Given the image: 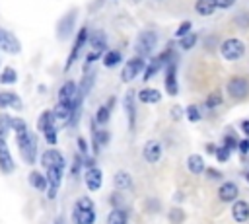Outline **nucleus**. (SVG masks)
Instances as JSON below:
<instances>
[{
	"label": "nucleus",
	"instance_id": "f257e3e1",
	"mask_svg": "<svg viewBox=\"0 0 249 224\" xmlns=\"http://www.w3.org/2000/svg\"><path fill=\"white\" fill-rule=\"evenodd\" d=\"M16 138H18V146H19L21 158L27 164H33L35 158H37V136H35V132L25 129L21 132H16Z\"/></svg>",
	"mask_w": 249,
	"mask_h": 224
},
{
	"label": "nucleus",
	"instance_id": "f03ea898",
	"mask_svg": "<svg viewBox=\"0 0 249 224\" xmlns=\"http://www.w3.org/2000/svg\"><path fill=\"white\" fill-rule=\"evenodd\" d=\"M220 55L226 60H239L245 55V43L237 37H228L220 43Z\"/></svg>",
	"mask_w": 249,
	"mask_h": 224
},
{
	"label": "nucleus",
	"instance_id": "7ed1b4c3",
	"mask_svg": "<svg viewBox=\"0 0 249 224\" xmlns=\"http://www.w3.org/2000/svg\"><path fill=\"white\" fill-rule=\"evenodd\" d=\"M226 92L231 99L243 101L249 95V80L245 76H231L226 84Z\"/></svg>",
	"mask_w": 249,
	"mask_h": 224
},
{
	"label": "nucleus",
	"instance_id": "20e7f679",
	"mask_svg": "<svg viewBox=\"0 0 249 224\" xmlns=\"http://www.w3.org/2000/svg\"><path fill=\"white\" fill-rule=\"evenodd\" d=\"M156 45H158V33L154 29H144L136 39V55L148 56L156 49Z\"/></svg>",
	"mask_w": 249,
	"mask_h": 224
},
{
	"label": "nucleus",
	"instance_id": "39448f33",
	"mask_svg": "<svg viewBox=\"0 0 249 224\" xmlns=\"http://www.w3.org/2000/svg\"><path fill=\"white\" fill-rule=\"evenodd\" d=\"M144 68H146L144 56L136 55V56H132V58H128V60L124 62V68H123V72H121V80H123V82H132L140 72H144Z\"/></svg>",
	"mask_w": 249,
	"mask_h": 224
},
{
	"label": "nucleus",
	"instance_id": "423d86ee",
	"mask_svg": "<svg viewBox=\"0 0 249 224\" xmlns=\"http://www.w3.org/2000/svg\"><path fill=\"white\" fill-rule=\"evenodd\" d=\"M88 41H89V37H88V27L84 25V27H80V31H78V35H76V41H74V45H72V49H70V55H68L66 64H64V70H70V66L76 62V58H78L82 47H84Z\"/></svg>",
	"mask_w": 249,
	"mask_h": 224
},
{
	"label": "nucleus",
	"instance_id": "0eeeda50",
	"mask_svg": "<svg viewBox=\"0 0 249 224\" xmlns=\"http://www.w3.org/2000/svg\"><path fill=\"white\" fill-rule=\"evenodd\" d=\"M62 168L58 166H51L47 168V179H49V189H47V197L49 199H54L56 197V191L60 187V181H62Z\"/></svg>",
	"mask_w": 249,
	"mask_h": 224
},
{
	"label": "nucleus",
	"instance_id": "6e6552de",
	"mask_svg": "<svg viewBox=\"0 0 249 224\" xmlns=\"http://www.w3.org/2000/svg\"><path fill=\"white\" fill-rule=\"evenodd\" d=\"M165 92L169 95H177L179 93V84H177V58L171 60L165 66Z\"/></svg>",
	"mask_w": 249,
	"mask_h": 224
},
{
	"label": "nucleus",
	"instance_id": "1a4fd4ad",
	"mask_svg": "<svg viewBox=\"0 0 249 224\" xmlns=\"http://www.w3.org/2000/svg\"><path fill=\"white\" fill-rule=\"evenodd\" d=\"M72 222L74 224H93L95 222V210L88 206H80L74 203L72 208Z\"/></svg>",
	"mask_w": 249,
	"mask_h": 224
},
{
	"label": "nucleus",
	"instance_id": "9d476101",
	"mask_svg": "<svg viewBox=\"0 0 249 224\" xmlns=\"http://www.w3.org/2000/svg\"><path fill=\"white\" fill-rule=\"evenodd\" d=\"M161 154H163V148H161V144L158 140H148L144 144V148H142V156H144V160L148 164L160 162L161 160Z\"/></svg>",
	"mask_w": 249,
	"mask_h": 224
},
{
	"label": "nucleus",
	"instance_id": "9b49d317",
	"mask_svg": "<svg viewBox=\"0 0 249 224\" xmlns=\"http://www.w3.org/2000/svg\"><path fill=\"white\" fill-rule=\"evenodd\" d=\"M237 197H239V187L233 181H224L218 187V199L222 203H233L237 201Z\"/></svg>",
	"mask_w": 249,
	"mask_h": 224
},
{
	"label": "nucleus",
	"instance_id": "f8f14e48",
	"mask_svg": "<svg viewBox=\"0 0 249 224\" xmlns=\"http://www.w3.org/2000/svg\"><path fill=\"white\" fill-rule=\"evenodd\" d=\"M136 93L132 92V90H128L126 93H124V111H126V119H128V127L130 129H134V125H136Z\"/></svg>",
	"mask_w": 249,
	"mask_h": 224
},
{
	"label": "nucleus",
	"instance_id": "ddd939ff",
	"mask_svg": "<svg viewBox=\"0 0 249 224\" xmlns=\"http://www.w3.org/2000/svg\"><path fill=\"white\" fill-rule=\"evenodd\" d=\"M0 169H2V173L14 171V160H12V154H10V148H8L4 136H0Z\"/></svg>",
	"mask_w": 249,
	"mask_h": 224
},
{
	"label": "nucleus",
	"instance_id": "4468645a",
	"mask_svg": "<svg viewBox=\"0 0 249 224\" xmlns=\"http://www.w3.org/2000/svg\"><path fill=\"white\" fill-rule=\"evenodd\" d=\"M74 21H76V12L70 10L60 21H58V27H56V37L58 39H66L70 33H72V27H74Z\"/></svg>",
	"mask_w": 249,
	"mask_h": 224
},
{
	"label": "nucleus",
	"instance_id": "2eb2a0df",
	"mask_svg": "<svg viewBox=\"0 0 249 224\" xmlns=\"http://www.w3.org/2000/svg\"><path fill=\"white\" fill-rule=\"evenodd\" d=\"M231 216H233V220L239 222V224L247 222V220H249V203L243 201V199L233 201V203H231Z\"/></svg>",
	"mask_w": 249,
	"mask_h": 224
},
{
	"label": "nucleus",
	"instance_id": "dca6fc26",
	"mask_svg": "<svg viewBox=\"0 0 249 224\" xmlns=\"http://www.w3.org/2000/svg\"><path fill=\"white\" fill-rule=\"evenodd\" d=\"M41 166H43V168L58 166V168H62V169H64V156H62L58 150L51 148V150H47V152H43V154H41Z\"/></svg>",
	"mask_w": 249,
	"mask_h": 224
},
{
	"label": "nucleus",
	"instance_id": "f3484780",
	"mask_svg": "<svg viewBox=\"0 0 249 224\" xmlns=\"http://www.w3.org/2000/svg\"><path fill=\"white\" fill-rule=\"evenodd\" d=\"M0 49H4L6 53H19V41L6 29H0Z\"/></svg>",
	"mask_w": 249,
	"mask_h": 224
},
{
	"label": "nucleus",
	"instance_id": "a211bd4d",
	"mask_svg": "<svg viewBox=\"0 0 249 224\" xmlns=\"http://www.w3.org/2000/svg\"><path fill=\"white\" fill-rule=\"evenodd\" d=\"M84 179H86V187H88L89 191H97V189L101 187V181H103L101 169H99V168H88Z\"/></svg>",
	"mask_w": 249,
	"mask_h": 224
},
{
	"label": "nucleus",
	"instance_id": "6ab92c4d",
	"mask_svg": "<svg viewBox=\"0 0 249 224\" xmlns=\"http://www.w3.org/2000/svg\"><path fill=\"white\" fill-rule=\"evenodd\" d=\"M72 109H74V99H70V101H58L53 111H54L56 121H68L70 115H72Z\"/></svg>",
	"mask_w": 249,
	"mask_h": 224
},
{
	"label": "nucleus",
	"instance_id": "aec40b11",
	"mask_svg": "<svg viewBox=\"0 0 249 224\" xmlns=\"http://www.w3.org/2000/svg\"><path fill=\"white\" fill-rule=\"evenodd\" d=\"M187 169H189L191 173H195V175L204 173V171H206V164H204L202 156H200V154H191V156L187 158Z\"/></svg>",
	"mask_w": 249,
	"mask_h": 224
},
{
	"label": "nucleus",
	"instance_id": "412c9836",
	"mask_svg": "<svg viewBox=\"0 0 249 224\" xmlns=\"http://www.w3.org/2000/svg\"><path fill=\"white\" fill-rule=\"evenodd\" d=\"M216 10H218L216 0H196V2H195V12H196L198 16H202V18L212 16Z\"/></svg>",
	"mask_w": 249,
	"mask_h": 224
},
{
	"label": "nucleus",
	"instance_id": "4be33fe9",
	"mask_svg": "<svg viewBox=\"0 0 249 224\" xmlns=\"http://www.w3.org/2000/svg\"><path fill=\"white\" fill-rule=\"evenodd\" d=\"M113 185H115V189H119V191H128V189H132V177H130V173H128V171H117V173L113 175Z\"/></svg>",
	"mask_w": 249,
	"mask_h": 224
},
{
	"label": "nucleus",
	"instance_id": "5701e85b",
	"mask_svg": "<svg viewBox=\"0 0 249 224\" xmlns=\"http://www.w3.org/2000/svg\"><path fill=\"white\" fill-rule=\"evenodd\" d=\"M89 45H91V51L105 53V49H107V35H105V31H101V29L93 31L89 35Z\"/></svg>",
	"mask_w": 249,
	"mask_h": 224
},
{
	"label": "nucleus",
	"instance_id": "b1692460",
	"mask_svg": "<svg viewBox=\"0 0 249 224\" xmlns=\"http://www.w3.org/2000/svg\"><path fill=\"white\" fill-rule=\"evenodd\" d=\"M136 97H138L140 103H158L161 99V93L156 88H144L136 93Z\"/></svg>",
	"mask_w": 249,
	"mask_h": 224
},
{
	"label": "nucleus",
	"instance_id": "393cba45",
	"mask_svg": "<svg viewBox=\"0 0 249 224\" xmlns=\"http://www.w3.org/2000/svg\"><path fill=\"white\" fill-rule=\"evenodd\" d=\"M54 121H56L54 111H53V109H47V111H43V113L39 115V119H37V129H39L41 132H45V131H49V129L54 127Z\"/></svg>",
	"mask_w": 249,
	"mask_h": 224
},
{
	"label": "nucleus",
	"instance_id": "a878e982",
	"mask_svg": "<svg viewBox=\"0 0 249 224\" xmlns=\"http://www.w3.org/2000/svg\"><path fill=\"white\" fill-rule=\"evenodd\" d=\"M163 66H165V64H163V60L160 58V55H158L156 58H152V60L146 64V68H144V76H142V78H144V82L152 80V78H154V76H156Z\"/></svg>",
	"mask_w": 249,
	"mask_h": 224
},
{
	"label": "nucleus",
	"instance_id": "bb28decb",
	"mask_svg": "<svg viewBox=\"0 0 249 224\" xmlns=\"http://www.w3.org/2000/svg\"><path fill=\"white\" fill-rule=\"evenodd\" d=\"M76 92H78L76 82L66 80V82L60 86V90H58V101H70V99H74Z\"/></svg>",
	"mask_w": 249,
	"mask_h": 224
},
{
	"label": "nucleus",
	"instance_id": "cd10ccee",
	"mask_svg": "<svg viewBox=\"0 0 249 224\" xmlns=\"http://www.w3.org/2000/svg\"><path fill=\"white\" fill-rule=\"evenodd\" d=\"M6 107H21V99L12 93V92H2L0 93V109H6Z\"/></svg>",
	"mask_w": 249,
	"mask_h": 224
},
{
	"label": "nucleus",
	"instance_id": "c85d7f7f",
	"mask_svg": "<svg viewBox=\"0 0 249 224\" xmlns=\"http://www.w3.org/2000/svg\"><path fill=\"white\" fill-rule=\"evenodd\" d=\"M121 60H123V55H121V51H117V49L103 53V66H105V68H115L117 64H121Z\"/></svg>",
	"mask_w": 249,
	"mask_h": 224
},
{
	"label": "nucleus",
	"instance_id": "c756f323",
	"mask_svg": "<svg viewBox=\"0 0 249 224\" xmlns=\"http://www.w3.org/2000/svg\"><path fill=\"white\" fill-rule=\"evenodd\" d=\"M29 183H31V187L37 189V191H47V189H49V179H47L43 173H39V171H31V173H29Z\"/></svg>",
	"mask_w": 249,
	"mask_h": 224
},
{
	"label": "nucleus",
	"instance_id": "7c9ffc66",
	"mask_svg": "<svg viewBox=\"0 0 249 224\" xmlns=\"http://www.w3.org/2000/svg\"><path fill=\"white\" fill-rule=\"evenodd\" d=\"M107 224H128V214L124 208H111L107 214Z\"/></svg>",
	"mask_w": 249,
	"mask_h": 224
},
{
	"label": "nucleus",
	"instance_id": "2f4dec72",
	"mask_svg": "<svg viewBox=\"0 0 249 224\" xmlns=\"http://www.w3.org/2000/svg\"><path fill=\"white\" fill-rule=\"evenodd\" d=\"M222 103H224V97H222V92H220V90L210 92V93L206 95V99H204V107H206L208 111H212V109L220 107Z\"/></svg>",
	"mask_w": 249,
	"mask_h": 224
},
{
	"label": "nucleus",
	"instance_id": "473e14b6",
	"mask_svg": "<svg viewBox=\"0 0 249 224\" xmlns=\"http://www.w3.org/2000/svg\"><path fill=\"white\" fill-rule=\"evenodd\" d=\"M93 82H95V72H86L84 78H82V82H80V86H78V92L86 95L89 92V88L93 86Z\"/></svg>",
	"mask_w": 249,
	"mask_h": 224
},
{
	"label": "nucleus",
	"instance_id": "72a5a7b5",
	"mask_svg": "<svg viewBox=\"0 0 249 224\" xmlns=\"http://www.w3.org/2000/svg\"><path fill=\"white\" fill-rule=\"evenodd\" d=\"M196 43H198V35H196V33H193V31H191L189 35H185V37H181V39H179V47H181L183 51H191Z\"/></svg>",
	"mask_w": 249,
	"mask_h": 224
},
{
	"label": "nucleus",
	"instance_id": "f704fd0d",
	"mask_svg": "<svg viewBox=\"0 0 249 224\" xmlns=\"http://www.w3.org/2000/svg\"><path fill=\"white\" fill-rule=\"evenodd\" d=\"M16 80H18V72L12 66H6L0 74V84H16Z\"/></svg>",
	"mask_w": 249,
	"mask_h": 224
},
{
	"label": "nucleus",
	"instance_id": "c9c22d12",
	"mask_svg": "<svg viewBox=\"0 0 249 224\" xmlns=\"http://www.w3.org/2000/svg\"><path fill=\"white\" fill-rule=\"evenodd\" d=\"M233 23H235L237 29H249V10H241L233 18Z\"/></svg>",
	"mask_w": 249,
	"mask_h": 224
},
{
	"label": "nucleus",
	"instance_id": "e433bc0d",
	"mask_svg": "<svg viewBox=\"0 0 249 224\" xmlns=\"http://www.w3.org/2000/svg\"><path fill=\"white\" fill-rule=\"evenodd\" d=\"M109 117H111V109H109L107 105H101V107L95 111V123H99V125H105V123L109 121Z\"/></svg>",
	"mask_w": 249,
	"mask_h": 224
},
{
	"label": "nucleus",
	"instance_id": "4c0bfd02",
	"mask_svg": "<svg viewBox=\"0 0 249 224\" xmlns=\"http://www.w3.org/2000/svg\"><path fill=\"white\" fill-rule=\"evenodd\" d=\"M10 129H12V117L6 115V113H0V136L6 138V134L10 132Z\"/></svg>",
	"mask_w": 249,
	"mask_h": 224
},
{
	"label": "nucleus",
	"instance_id": "58836bf2",
	"mask_svg": "<svg viewBox=\"0 0 249 224\" xmlns=\"http://www.w3.org/2000/svg\"><path fill=\"white\" fill-rule=\"evenodd\" d=\"M103 56V53L101 51H89L88 55H86V60H84V72H88L89 70V66L97 60V58H101Z\"/></svg>",
	"mask_w": 249,
	"mask_h": 224
},
{
	"label": "nucleus",
	"instance_id": "ea45409f",
	"mask_svg": "<svg viewBox=\"0 0 249 224\" xmlns=\"http://www.w3.org/2000/svg\"><path fill=\"white\" fill-rule=\"evenodd\" d=\"M109 203H111L113 208H124V197L119 193V189L109 195Z\"/></svg>",
	"mask_w": 249,
	"mask_h": 224
},
{
	"label": "nucleus",
	"instance_id": "a19ab883",
	"mask_svg": "<svg viewBox=\"0 0 249 224\" xmlns=\"http://www.w3.org/2000/svg\"><path fill=\"white\" fill-rule=\"evenodd\" d=\"M187 119L191 121V123H198L200 121V109H198V105H187Z\"/></svg>",
	"mask_w": 249,
	"mask_h": 224
},
{
	"label": "nucleus",
	"instance_id": "79ce46f5",
	"mask_svg": "<svg viewBox=\"0 0 249 224\" xmlns=\"http://www.w3.org/2000/svg\"><path fill=\"white\" fill-rule=\"evenodd\" d=\"M191 27H193V23H191L189 19H185V21H181V23H179V27L175 29V37H177V39H181V37H185V35H189V33H191Z\"/></svg>",
	"mask_w": 249,
	"mask_h": 224
},
{
	"label": "nucleus",
	"instance_id": "37998d69",
	"mask_svg": "<svg viewBox=\"0 0 249 224\" xmlns=\"http://www.w3.org/2000/svg\"><path fill=\"white\" fill-rule=\"evenodd\" d=\"M230 152H231V150H230L228 146H224V144H222V146H218V150H216V154H214V156H216V160H218L220 164H224V162H228V160H230Z\"/></svg>",
	"mask_w": 249,
	"mask_h": 224
},
{
	"label": "nucleus",
	"instance_id": "c03bdc74",
	"mask_svg": "<svg viewBox=\"0 0 249 224\" xmlns=\"http://www.w3.org/2000/svg\"><path fill=\"white\" fill-rule=\"evenodd\" d=\"M12 129H14L16 132H21V131L27 129V125H25L23 119H19V117H12Z\"/></svg>",
	"mask_w": 249,
	"mask_h": 224
},
{
	"label": "nucleus",
	"instance_id": "a18cd8bd",
	"mask_svg": "<svg viewBox=\"0 0 249 224\" xmlns=\"http://www.w3.org/2000/svg\"><path fill=\"white\" fill-rule=\"evenodd\" d=\"M82 156H84V154H82ZM82 156H74V162H72V175H78V173H80V169H82V166H84Z\"/></svg>",
	"mask_w": 249,
	"mask_h": 224
},
{
	"label": "nucleus",
	"instance_id": "49530a36",
	"mask_svg": "<svg viewBox=\"0 0 249 224\" xmlns=\"http://www.w3.org/2000/svg\"><path fill=\"white\" fill-rule=\"evenodd\" d=\"M43 134H45V140H47L49 144H56V140H58V138H56V129H54V127H53V129H49V131H45Z\"/></svg>",
	"mask_w": 249,
	"mask_h": 224
},
{
	"label": "nucleus",
	"instance_id": "de8ad7c7",
	"mask_svg": "<svg viewBox=\"0 0 249 224\" xmlns=\"http://www.w3.org/2000/svg\"><path fill=\"white\" fill-rule=\"evenodd\" d=\"M237 144H239V142L235 140V136H233V134H226V136H224V146H228L230 150L237 148Z\"/></svg>",
	"mask_w": 249,
	"mask_h": 224
},
{
	"label": "nucleus",
	"instance_id": "09e8293b",
	"mask_svg": "<svg viewBox=\"0 0 249 224\" xmlns=\"http://www.w3.org/2000/svg\"><path fill=\"white\" fill-rule=\"evenodd\" d=\"M237 150H239V154H241V156L249 154V136H247V138H243V140H239V144H237Z\"/></svg>",
	"mask_w": 249,
	"mask_h": 224
},
{
	"label": "nucleus",
	"instance_id": "8fccbe9b",
	"mask_svg": "<svg viewBox=\"0 0 249 224\" xmlns=\"http://www.w3.org/2000/svg\"><path fill=\"white\" fill-rule=\"evenodd\" d=\"M169 220H171L173 224H179V222L183 220V210H179V208H173V210H171V216H169Z\"/></svg>",
	"mask_w": 249,
	"mask_h": 224
},
{
	"label": "nucleus",
	"instance_id": "3c124183",
	"mask_svg": "<svg viewBox=\"0 0 249 224\" xmlns=\"http://www.w3.org/2000/svg\"><path fill=\"white\" fill-rule=\"evenodd\" d=\"M235 2H237V0H216L218 10H228V8H231Z\"/></svg>",
	"mask_w": 249,
	"mask_h": 224
},
{
	"label": "nucleus",
	"instance_id": "603ef678",
	"mask_svg": "<svg viewBox=\"0 0 249 224\" xmlns=\"http://www.w3.org/2000/svg\"><path fill=\"white\" fill-rule=\"evenodd\" d=\"M206 177L208 179H222V173L220 171H216V169H212V168H206Z\"/></svg>",
	"mask_w": 249,
	"mask_h": 224
},
{
	"label": "nucleus",
	"instance_id": "864d4df0",
	"mask_svg": "<svg viewBox=\"0 0 249 224\" xmlns=\"http://www.w3.org/2000/svg\"><path fill=\"white\" fill-rule=\"evenodd\" d=\"M78 148H80V154H88V144H86V140L82 138V136H78Z\"/></svg>",
	"mask_w": 249,
	"mask_h": 224
},
{
	"label": "nucleus",
	"instance_id": "5fc2aeb1",
	"mask_svg": "<svg viewBox=\"0 0 249 224\" xmlns=\"http://www.w3.org/2000/svg\"><path fill=\"white\" fill-rule=\"evenodd\" d=\"M239 129H241V132H243L245 136H249V119H243V121L239 123Z\"/></svg>",
	"mask_w": 249,
	"mask_h": 224
},
{
	"label": "nucleus",
	"instance_id": "6e6d98bb",
	"mask_svg": "<svg viewBox=\"0 0 249 224\" xmlns=\"http://www.w3.org/2000/svg\"><path fill=\"white\" fill-rule=\"evenodd\" d=\"M171 117H173L175 121H179V119H181V109H179V107H173V109H171Z\"/></svg>",
	"mask_w": 249,
	"mask_h": 224
},
{
	"label": "nucleus",
	"instance_id": "4d7b16f0",
	"mask_svg": "<svg viewBox=\"0 0 249 224\" xmlns=\"http://www.w3.org/2000/svg\"><path fill=\"white\" fill-rule=\"evenodd\" d=\"M216 150H218V146H216V144H212V142H208V144H206V152H208V154H216Z\"/></svg>",
	"mask_w": 249,
	"mask_h": 224
},
{
	"label": "nucleus",
	"instance_id": "13d9d810",
	"mask_svg": "<svg viewBox=\"0 0 249 224\" xmlns=\"http://www.w3.org/2000/svg\"><path fill=\"white\" fill-rule=\"evenodd\" d=\"M113 103H115V95H111V97L107 99V103H105V105H107L109 109H113Z\"/></svg>",
	"mask_w": 249,
	"mask_h": 224
},
{
	"label": "nucleus",
	"instance_id": "bf43d9fd",
	"mask_svg": "<svg viewBox=\"0 0 249 224\" xmlns=\"http://www.w3.org/2000/svg\"><path fill=\"white\" fill-rule=\"evenodd\" d=\"M54 224H62V220H60V218H56V220H54Z\"/></svg>",
	"mask_w": 249,
	"mask_h": 224
},
{
	"label": "nucleus",
	"instance_id": "052dcab7",
	"mask_svg": "<svg viewBox=\"0 0 249 224\" xmlns=\"http://www.w3.org/2000/svg\"><path fill=\"white\" fill-rule=\"evenodd\" d=\"M245 179H247V181H249V171H245Z\"/></svg>",
	"mask_w": 249,
	"mask_h": 224
},
{
	"label": "nucleus",
	"instance_id": "680f3d73",
	"mask_svg": "<svg viewBox=\"0 0 249 224\" xmlns=\"http://www.w3.org/2000/svg\"><path fill=\"white\" fill-rule=\"evenodd\" d=\"M130 2H132V4H138V2H140V0H130Z\"/></svg>",
	"mask_w": 249,
	"mask_h": 224
}]
</instances>
